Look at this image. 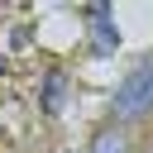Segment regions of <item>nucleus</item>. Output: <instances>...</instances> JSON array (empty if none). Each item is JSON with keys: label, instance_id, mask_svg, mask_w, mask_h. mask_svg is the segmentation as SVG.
I'll use <instances>...</instances> for the list:
<instances>
[{"label": "nucleus", "instance_id": "obj_1", "mask_svg": "<svg viewBox=\"0 0 153 153\" xmlns=\"http://www.w3.org/2000/svg\"><path fill=\"white\" fill-rule=\"evenodd\" d=\"M148 110H153V57L139 62V67L115 86V115L139 120V115H148Z\"/></svg>", "mask_w": 153, "mask_h": 153}, {"label": "nucleus", "instance_id": "obj_2", "mask_svg": "<svg viewBox=\"0 0 153 153\" xmlns=\"http://www.w3.org/2000/svg\"><path fill=\"white\" fill-rule=\"evenodd\" d=\"M86 19H91V33H96V53L120 48V29L110 19V5H86Z\"/></svg>", "mask_w": 153, "mask_h": 153}, {"label": "nucleus", "instance_id": "obj_3", "mask_svg": "<svg viewBox=\"0 0 153 153\" xmlns=\"http://www.w3.org/2000/svg\"><path fill=\"white\" fill-rule=\"evenodd\" d=\"M62 96H67V76H62V72H48V76H43V110L57 115V110H62Z\"/></svg>", "mask_w": 153, "mask_h": 153}, {"label": "nucleus", "instance_id": "obj_4", "mask_svg": "<svg viewBox=\"0 0 153 153\" xmlns=\"http://www.w3.org/2000/svg\"><path fill=\"white\" fill-rule=\"evenodd\" d=\"M91 153H129V143H124V134H120V129H105V134H96Z\"/></svg>", "mask_w": 153, "mask_h": 153}]
</instances>
